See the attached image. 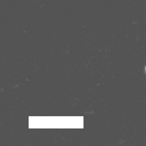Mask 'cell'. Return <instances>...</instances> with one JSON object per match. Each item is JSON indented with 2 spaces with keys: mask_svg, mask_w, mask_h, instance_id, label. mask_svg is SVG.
<instances>
[{
  "mask_svg": "<svg viewBox=\"0 0 146 146\" xmlns=\"http://www.w3.org/2000/svg\"><path fill=\"white\" fill-rule=\"evenodd\" d=\"M145 73H146V67H145Z\"/></svg>",
  "mask_w": 146,
  "mask_h": 146,
  "instance_id": "6da1fadb",
  "label": "cell"
}]
</instances>
